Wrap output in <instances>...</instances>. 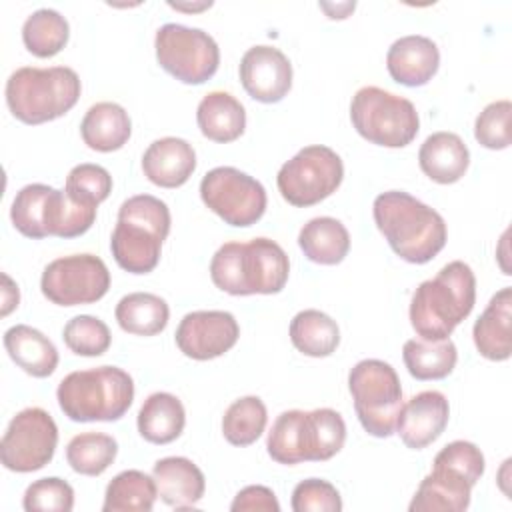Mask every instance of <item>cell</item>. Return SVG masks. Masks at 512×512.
I'll return each instance as SVG.
<instances>
[{"label":"cell","instance_id":"6da1fadb","mask_svg":"<svg viewBox=\"0 0 512 512\" xmlns=\"http://www.w3.org/2000/svg\"><path fill=\"white\" fill-rule=\"evenodd\" d=\"M372 216L390 248L410 264L430 262L446 246L444 218L404 190L378 194Z\"/></svg>","mask_w":512,"mask_h":512},{"label":"cell","instance_id":"7a4b0ae2","mask_svg":"<svg viewBox=\"0 0 512 512\" xmlns=\"http://www.w3.org/2000/svg\"><path fill=\"white\" fill-rule=\"evenodd\" d=\"M288 274V254L270 238L226 242L210 260L214 286L232 296L278 294L286 286Z\"/></svg>","mask_w":512,"mask_h":512},{"label":"cell","instance_id":"3957f363","mask_svg":"<svg viewBox=\"0 0 512 512\" xmlns=\"http://www.w3.org/2000/svg\"><path fill=\"white\" fill-rule=\"evenodd\" d=\"M476 304V276L462 260H452L412 294L410 324L422 340H446Z\"/></svg>","mask_w":512,"mask_h":512},{"label":"cell","instance_id":"277c9868","mask_svg":"<svg viewBox=\"0 0 512 512\" xmlns=\"http://www.w3.org/2000/svg\"><path fill=\"white\" fill-rule=\"evenodd\" d=\"M346 440V422L332 408L286 410L282 412L266 440L270 458L278 464L324 462L336 456Z\"/></svg>","mask_w":512,"mask_h":512},{"label":"cell","instance_id":"5b68a950","mask_svg":"<svg viewBox=\"0 0 512 512\" xmlns=\"http://www.w3.org/2000/svg\"><path fill=\"white\" fill-rule=\"evenodd\" d=\"M170 222L166 202L152 194H136L124 200L110 238L116 264L130 274L152 272L160 262V250L170 232Z\"/></svg>","mask_w":512,"mask_h":512},{"label":"cell","instance_id":"8992f818","mask_svg":"<svg viewBox=\"0 0 512 512\" xmlns=\"http://www.w3.org/2000/svg\"><path fill=\"white\" fill-rule=\"evenodd\" d=\"M56 398L74 422H114L132 406L134 380L118 366L76 370L60 380Z\"/></svg>","mask_w":512,"mask_h":512},{"label":"cell","instance_id":"52a82bcc","mask_svg":"<svg viewBox=\"0 0 512 512\" xmlns=\"http://www.w3.org/2000/svg\"><path fill=\"white\" fill-rule=\"evenodd\" d=\"M80 78L68 66H22L6 80V104L24 124H42L64 116L80 98Z\"/></svg>","mask_w":512,"mask_h":512},{"label":"cell","instance_id":"ba28073f","mask_svg":"<svg viewBox=\"0 0 512 512\" xmlns=\"http://www.w3.org/2000/svg\"><path fill=\"white\" fill-rule=\"evenodd\" d=\"M348 390L356 416L370 436L388 438L396 432L404 400L400 378L388 362L366 358L354 364L348 374Z\"/></svg>","mask_w":512,"mask_h":512},{"label":"cell","instance_id":"9c48e42d","mask_svg":"<svg viewBox=\"0 0 512 512\" xmlns=\"http://www.w3.org/2000/svg\"><path fill=\"white\" fill-rule=\"evenodd\" d=\"M350 120L364 140L386 148L408 146L420 130L414 104L378 86H362L352 96Z\"/></svg>","mask_w":512,"mask_h":512},{"label":"cell","instance_id":"30bf717a","mask_svg":"<svg viewBox=\"0 0 512 512\" xmlns=\"http://www.w3.org/2000/svg\"><path fill=\"white\" fill-rule=\"evenodd\" d=\"M342 158L328 146L312 144L284 162L276 176L280 196L298 208L314 206L342 184Z\"/></svg>","mask_w":512,"mask_h":512},{"label":"cell","instance_id":"8fae6325","mask_svg":"<svg viewBox=\"0 0 512 512\" xmlns=\"http://www.w3.org/2000/svg\"><path fill=\"white\" fill-rule=\"evenodd\" d=\"M154 48L158 64L184 84H204L220 64L218 44L208 32L176 22L158 28Z\"/></svg>","mask_w":512,"mask_h":512},{"label":"cell","instance_id":"7c38bea8","mask_svg":"<svg viewBox=\"0 0 512 512\" xmlns=\"http://www.w3.org/2000/svg\"><path fill=\"white\" fill-rule=\"evenodd\" d=\"M200 198L226 224L246 228L266 212V190L250 174L234 166H218L204 174Z\"/></svg>","mask_w":512,"mask_h":512},{"label":"cell","instance_id":"4fadbf2b","mask_svg":"<svg viewBox=\"0 0 512 512\" xmlns=\"http://www.w3.org/2000/svg\"><path fill=\"white\" fill-rule=\"evenodd\" d=\"M56 444L58 426L54 418L46 410L30 406L10 420L0 440V460L6 470L34 472L54 458Z\"/></svg>","mask_w":512,"mask_h":512},{"label":"cell","instance_id":"5bb4252c","mask_svg":"<svg viewBox=\"0 0 512 512\" xmlns=\"http://www.w3.org/2000/svg\"><path fill=\"white\" fill-rule=\"evenodd\" d=\"M110 272L94 254H70L52 260L40 278L44 298L58 306L92 304L106 296Z\"/></svg>","mask_w":512,"mask_h":512},{"label":"cell","instance_id":"9a60e30c","mask_svg":"<svg viewBox=\"0 0 512 512\" xmlns=\"http://www.w3.org/2000/svg\"><path fill=\"white\" fill-rule=\"evenodd\" d=\"M240 336L236 318L226 310L188 312L176 328V346L192 360H212L228 352Z\"/></svg>","mask_w":512,"mask_h":512},{"label":"cell","instance_id":"2e32d148","mask_svg":"<svg viewBox=\"0 0 512 512\" xmlns=\"http://www.w3.org/2000/svg\"><path fill=\"white\" fill-rule=\"evenodd\" d=\"M238 72L248 96L264 104L280 102L292 88V64L276 46L258 44L248 48Z\"/></svg>","mask_w":512,"mask_h":512},{"label":"cell","instance_id":"e0dca14e","mask_svg":"<svg viewBox=\"0 0 512 512\" xmlns=\"http://www.w3.org/2000/svg\"><path fill=\"white\" fill-rule=\"evenodd\" d=\"M448 418L450 406L446 396L438 390H424L402 406L396 432L408 448L422 450L444 432Z\"/></svg>","mask_w":512,"mask_h":512},{"label":"cell","instance_id":"ac0fdd59","mask_svg":"<svg viewBox=\"0 0 512 512\" xmlns=\"http://www.w3.org/2000/svg\"><path fill=\"white\" fill-rule=\"evenodd\" d=\"M440 66L436 42L422 34H408L392 42L386 54V68L398 84L416 88L432 80Z\"/></svg>","mask_w":512,"mask_h":512},{"label":"cell","instance_id":"d6986e66","mask_svg":"<svg viewBox=\"0 0 512 512\" xmlns=\"http://www.w3.org/2000/svg\"><path fill=\"white\" fill-rule=\"evenodd\" d=\"M194 170L196 152L184 138H158L142 154L144 176L160 188H178L186 184Z\"/></svg>","mask_w":512,"mask_h":512},{"label":"cell","instance_id":"ffe728a7","mask_svg":"<svg viewBox=\"0 0 512 512\" xmlns=\"http://www.w3.org/2000/svg\"><path fill=\"white\" fill-rule=\"evenodd\" d=\"M472 338L480 356L502 362L512 354V288L498 290L480 318L474 322Z\"/></svg>","mask_w":512,"mask_h":512},{"label":"cell","instance_id":"44dd1931","mask_svg":"<svg viewBox=\"0 0 512 512\" xmlns=\"http://www.w3.org/2000/svg\"><path fill=\"white\" fill-rule=\"evenodd\" d=\"M152 476L156 480L158 496L172 508H192L200 502L206 490L202 470L184 456L160 458L152 468Z\"/></svg>","mask_w":512,"mask_h":512},{"label":"cell","instance_id":"7402d4cb","mask_svg":"<svg viewBox=\"0 0 512 512\" xmlns=\"http://www.w3.org/2000/svg\"><path fill=\"white\" fill-rule=\"evenodd\" d=\"M472 484L458 472L432 466L420 482L408 510L410 512H464L470 506Z\"/></svg>","mask_w":512,"mask_h":512},{"label":"cell","instance_id":"603a6c76","mask_svg":"<svg viewBox=\"0 0 512 512\" xmlns=\"http://www.w3.org/2000/svg\"><path fill=\"white\" fill-rule=\"evenodd\" d=\"M420 170L438 184L458 182L470 166V150L454 132L430 134L418 150Z\"/></svg>","mask_w":512,"mask_h":512},{"label":"cell","instance_id":"cb8c5ba5","mask_svg":"<svg viewBox=\"0 0 512 512\" xmlns=\"http://www.w3.org/2000/svg\"><path fill=\"white\" fill-rule=\"evenodd\" d=\"M4 348L12 362L34 378H46L58 366V350L52 340L28 324L10 326L4 332Z\"/></svg>","mask_w":512,"mask_h":512},{"label":"cell","instance_id":"d4e9b609","mask_svg":"<svg viewBox=\"0 0 512 512\" xmlns=\"http://www.w3.org/2000/svg\"><path fill=\"white\" fill-rule=\"evenodd\" d=\"M196 122L202 136L212 142L226 144L244 134L246 110L230 92L212 90L200 100L196 108Z\"/></svg>","mask_w":512,"mask_h":512},{"label":"cell","instance_id":"484cf974","mask_svg":"<svg viewBox=\"0 0 512 512\" xmlns=\"http://www.w3.org/2000/svg\"><path fill=\"white\" fill-rule=\"evenodd\" d=\"M130 134V116L116 102L92 104L80 122V136L84 144L96 152L120 150L128 142Z\"/></svg>","mask_w":512,"mask_h":512},{"label":"cell","instance_id":"4316f807","mask_svg":"<svg viewBox=\"0 0 512 512\" xmlns=\"http://www.w3.org/2000/svg\"><path fill=\"white\" fill-rule=\"evenodd\" d=\"M138 432L152 444L174 442L186 424V412L178 396L170 392L150 394L138 410Z\"/></svg>","mask_w":512,"mask_h":512},{"label":"cell","instance_id":"83f0119b","mask_svg":"<svg viewBox=\"0 0 512 512\" xmlns=\"http://www.w3.org/2000/svg\"><path fill=\"white\" fill-rule=\"evenodd\" d=\"M298 246L310 262L334 266L346 258L350 250V234L340 220L318 216L300 228Z\"/></svg>","mask_w":512,"mask_h":512},{"label":"cell","instance_id":"f1b7e54d","mask_svg":"<svg viewBox=\"0 0 512 512\" xmlns=\"http://www.w3.org/2000/svg\"><path fill=\"white\" fill-rule=\"evenodd\" d=\"M96 220V208L74 202L66 190L50 186L42 206V234L58 238H76L90 230Z\"/></svg>","mask_w":512,"mask_h":512},{"label":"cell","instance_id":"f546056e","mask_svg":"<svg viewBox=\"0 0 512 512\" xmlns=\"http://www.w3.org/2000/svg\"><path fill=\"white\" fill-rule=\"evenodd\" d=\"M118 326L136 336L160 334L170 318V308L164 298L152 292H132L120 298L114 310Z\"/></svg>","mask_w":512,"mask_h":512},{"label":"cell","instance_id":"4dcf8cb0","mask_svg":"<svg viewBox=\"0 0 512 512\" xmlns=\"http://www.w3.org/2000/svg\"><path fill=\"white\" fill-rule=\"evenodd\" d=\"M290 340L298 352L312 358H324L336 352L340 344V328L326 312L308 308L292 318Z\"/></svg>","mask_w":512,"mask_h":512},{"label":"cell","instance_id":"1f68e13d","mask_svg":"<svg viewBox=\"0 0 512 512\" xmlns=\"http://www.w3.org/2000/svg\"><path fill=\"white\" fill-rule=\"evenodd\" d=\"M158 498L154 476L142 470H122L116 474L104 494V512H150Z\"/></svg>","mask_w":512,"mask_h":512},{"label":"cell","instance_id":"d6a6232c","mask_svg":"<svg viewBox=\"0 0 512 512\" xmlns=\"http://www.w3.org/2000/svg\"><path fill=\"white\" fill-rule=\"evenodd\" d=\"M402 358L404 364L416 380H440L446 378L456 362H458V352L456 344L446 338V340H406L402 348Z\"/></svg>","mask_w":512,"mask_h":512},{"label":"cell","instance_id":"836d02e7","mask_svg":"<svg viewBox=\"0 0 512 512\" xmlns=\"http://www.w3.org/2000/svg\"><path fill=\"white\" fill-rule=\"evenodd\" d=\"M68 20L52 8L32 12L22 24V42L26 50L38 58L56 56L68 42Z\"/></svg>","mask_w":512,"mask_h":512},{"label":"cell","instance_id":"e575fe53","mask_svg":"<svg viewBox=\"0 0 512 512\" xmlns=\"http://www.w3.org/2000/svg\"><path fill=\"white\" fill-rule=\"evenodd\" d=\"M118 454V442L104 432L76 434L66 446V462L84 476H100Z\"/></svg>","mask_w":512,"mask_h":512},{"label":"cell","instance_id":"d590c367","mask_svg":"<svg viewBox=\"0 0 512 512\" xmlns=\"http://www.w3.org/2000/svg\"><path fill=\"white\" fill-rule=\"evenodd\" d=\"M266 422V404L258 396H242L226 408L222 434L234 446H250L262 436Z\"/></svg>","mask_w":512,"mask_h":512},{"label":"cell","instance_id":"8d00e7d4","mask_svg":"<svg viewBox=\"0 0 512 512\" xmlns=\"http://www.w3.org/2000/svg\"><path fill=\"white\" fill-rule=\"evenodd\" d=\"M62 338L68 350L78 356H102L112 342L106 322L90 314L70 318L62 330Z\"/></svg>","mask_w":512,"mask_h":512},{"label":"cell","instance_id":"74e56055","mask_svg":"<svg viewBox=\"0 0 512 512\" xmlns=\"http://www.w3.org/2000/svg\"><path fill=\"white\" fill-rule=\"evenodd\" d=\"M64 190L74 202L98 208L112 192V176L104 166L84 162L68 172Z\"/></svg>","mask_w":512,"mask_h":512},{"label":"cell","instance_id":"f35d334b","mask_svg":"<svg viewBox=\"0 0 512 512\" xmlns=\"http://www.w3.org/2000/svg\"><path fill=\"white\" fill-rule=\"evenodd\" d=\"M50 186L48 184H28L20 188L12 200L10 218L14 228L28 238H44L42 234V206Z\"/></svg>","mask_w":512,"mask_h":512},{"label":"cell","instance_id":"ab89813d","mask_svg":"<svg viewBox=\"0 0 512 512\" xmlns=\"http://www.w3.org/2000/svg\"><path fill=\"white\" fill-rule=\"evenodd\" d=\"M22 506L26 512H70L74 508V490L62 478H40L26 488Z\"/></svg>","mask_w":512,"mask_h":512},{"label":"cell","instance_id":"60d3db41","mask_svg":"<svg viewBox=\"0 0 512 512\" xmlns=\"http://www.w3.org/2000/svg\"><path fill=\"white\" fill-rule=\"evenodd\" d=\"M510 100L490 102L474 122V138L488 150H504L510 146Z\"/></svg>","mask_w":512,"mask_h":512},{"label":"cell","instance_id":"b9f144b4","mask_svg":"<svg viewBox=\"0 0 512 512\" xmlns=\"http://www.w3.org/2000/svg\"><path fill=\"white\" fill-rule=\"evenodd\" d=\"M292 510L294 512H340L342 498L334 484L322 478H308L294 486L292 490Z\"/></svg>","mask_w":512,"mask_h":512},{"label":"cell","instance_id":"7bdbcfd3","mask_svg":"<svg viewBox=\"0 0 512 512\" xmlns=\"http://www.w3.org/2000/svg\"><path fill=\"white\" fill-rule=\"evenodd\" d=\"M434 466H444L450 468L458 474H462L472 486L482 478L486 462L484 454L480 448L468 440H454L446 444L436 456H434Z\"/></svg>","mask_w":512,"mask_h":512},{"label":"cell","instance_id":"ee69618b","mask_svg":"<svg viewBox=\"0 0 512 512\" xmlns=\"http://www.w3.org/2000/svg\"><path fill=\"white\" fill-rule=\"evenodd\" d=\"M232 512H280V504L276 500V494L268 488V486H260V484H252L242 488L232 504H230Z\"/></svg>","mask_w":512,"mask_h":512},{"label":"cell","instance_id":"f6af8a7d","mask_svg":"<svg viewBox=\"0 0 512 512\" xmlns=\"http://www.w3.org/2000/svg\"><path fill=\"white\" fill-rule=\"evenodd\" d=\"M2 282H4V288H2V316H8L10 310H14L18 306L20 292H18V286L12 282V278L8 274H2Z\"/></svg>","mask_w":512,"mask_h":512},{"label":"cell","instance_id":"bcb514c9","mask_svg":"<svg viewBox=\"0 0 512 512\" xmlns=\"http://www.w3.org/2000/svg\"><path fill=\"white\" fill-rule=\"evenodd\" d=\"M172 8H176V10H204V8H210L212 6V2H202V4H174V2H168Z\"/></svg>","mask_w":512,"mask_h":512}]
</instances>
